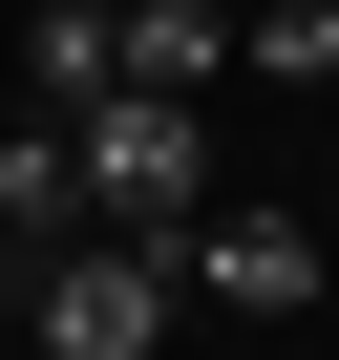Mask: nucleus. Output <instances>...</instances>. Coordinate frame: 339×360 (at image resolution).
<instances>
[{
	"mask_svg": "<svg viewBox=\"0 0 339 360\" xmlns=\"http://www.w3.org/2000/svg\"><path fill=\"white\" fill-rule=\"evenodd\" d=\"M234 64H255V85H339V0H255Z\"/></svg>",
	"mask_w": 339,
	"mask_h": 360,
	"instance_id": "7",
	"label": "nucleus"
},
{
	"mask_svg": "<svg viewBox=\"0 0 339 360\" xmlns=\"http://www.w3.org/2000/svg\"><path fill=\"white\" fill-rule=\"evenodd\" d=\"M85 85H127V0H43L22 22V106H85Z\"/></svg>",
	"mask_w": 339,
	"mask_h": 360,
	"instance_id": "5",
	"label": "nucleus"
},
{
	"mask_svg": "<svg viewBox=\"0 0 339 360\" xmlns=\"http://www.w3.org/2000/svg\"><path fill=\"white\" fill-rule=\"evenodd\" d=\"M234 64V0H127V85H212Z\"/></svg>",
	"mask_w": 339,
	"mask_h": 360,
	"instance_id": "6",
	"label": "nucleus"
},
{
	"mask_svg": "<svg viewBox=\"0 0 339 360\" xmlns=\"http://www.w3.org/2000/svg\"><path fill=\"white\" fill-rule=\"evenodd\" d=\"M170 276H191V297H234V318H297V297H318V212H276V191H212L191 233H170Z\"/></svg>",
	"mask_w": 339,
	"mask_h": 360,
	"instance_id": "3",
	"label": "nucleus"
},
{
	"mask_svg": "<svg viewBox=\"0 0 339 360\" xmlns=\"http://www.w3.org/2000/svg\"><path fill=\"white\" fill-rule=\"evenodd\" d=\"M85 233V169H64V106H22L0 127V255H64Z\"/></svg>",
	"mask_w": 339,
	"mask_h": 360,
	"instance_id": "4",
	"label": "nucleus"
},
{
	"mask_svg": "<svg viewBox=\"0 0 339 360\" xmlns=\"http://www.w3.org/2000/svg\"><path fill=\"white\" fill-rule=\"evenodd\" d=\"M22 318H43V360H148L191 318V276H170V233H64V255H22Z\"/></svg>",
	"mask_w": 339,
	"mask_h": 360,
	"instance_id": "2",
	"label": "nucleus"
},
{
	"mask_svg": "<svg viewBox=\"0 0 339 360\" xmlns=\"http://www.w3.org/2000/svg\"><path fill=\"white\" fill-rule=\"evenodd\" d=\"M64 169H85V233H191V212H212L191 85H85V106H64Z\"/></svg>",
	"mask_w": 339,
	"mask_h": 360,
	"instance_id": "1",
	"label": "nucleus"
}]
</instances>
